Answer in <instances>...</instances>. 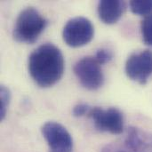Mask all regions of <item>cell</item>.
<instances>
[{
	"label": "cell",
	"mask_w": 152,
	"mask_h": 152,
	"mask_svg": "<svg viewBox=\"0 0 152 152\" xmlns=\"http://www.w3.org/2000/svg\"><path fill=\"white\" fill-rule=\"evenodd\" d=\"M64 58L61 50L47 43L37 47L28 57V72L40 87H50L62 77Z\"/></svg>",
	"instance_id": "cell-1"
},
{
	"label": "cell",
	"mask_w": 152,
	"mask_h": 152,
	"mask_svg": "<svg viewBox=\"0 0 152 152\" xmlns=\"http://www.w3.org/2000/svg\"><path fill=\"white\" fill-rule=\"evenodd\" d=\"M47 20L34 7H28L18 15L14 28L13 37L16 41L32 44L37 40L45 30Z\"/></svg>",
	"instance_id": "cell-2"
},
{
	"label": "cell",
	"mask_w": 152,
	"mask_h": 152,
	"mask_svg": "<svg viewBox=\"0 0 152 152\" xmlns=\"http://www.w3.org/2000/svg\"><path fill=\"white\" fill-rule=\"evenodd\" d=\"M101 152H152V133L129 127L124 136L105 145Z\"/></svg>",
	"instance_id": "cell-3"
},
{
	"label": "cell",
	"mask_w": 152,
	"mask_h": 152,
	"mask_svg": "<svg viewBox=\"0 0 152 152\" xmlns=\"http://www.w3.org/2000/svg\"><path fill=\"white\" fill-rule=\"evenodd\" d=\"M94 28L92 22L85 17L70 19L64 26L62 37L65 43L71 47H80L92 41Z\"/></svg>",
	"instance_id": "cell-4"
},
{
	"label": "cell",
	"mask_w": 152,
	"mask_h": 152,
	"mask_svg": "<svg viewBox=\"0 0 152 152\" xmlns=\"http://www.w3.org/2000/svg\"><path fill=\"white\" fill-rule=\"evenodd\" d=\"M73 70L80 84L88 90H97L103 85L101 64L94 56H86L77 61Z\"/></svg>",
	"instance_id": "cell-5"
},
{
	"label": "cell",
	"mask_w": 152,
	"mask_h": 152,
	"mask_svg": "<svg viewBox=\"0 0 152 152\" xmlns=\"http://www.w3.org/2000/svg\"><path fill=\"white\" fill-rule=\"evenodd\" d=\"M87 116L93 119L95 127L101 132L120 134L124 131V117L117 108L104 110L100 107H94L91 108Z\"/></svg>",
	"instance_id": "cell-6"
},
{
	"label": "cell",
	"mask_w": 152,
	"mask_h": 152,
	"mask_svg": "<svg viewBox=\"0 0 152 152\" xmlns=\"http://www.w3.org/2000/svg\"><path fill=\"white\" fill-rule=\"evenodd\" d=\"M126 73L131 80L145 85L152 76V51L132 53L126 62Z\"/></svg>",
	"instance_id": "cell-7"
},
{
	"label": "cell",
	"mask_w": 152,
	"mask_h": 152,
	"mask_svg": "<svg viewBox=\"0 0 152 152\" xmlns=\"http://www.w3.org/2000/svg\"><path fill=\"white\" fill-rule=\"evenodd\" d=\"M49 146V152H72L73 140L68 130L57 122H47L41 128Z\"/></svg>",
	"instance_id": "cell-8"
},
{
	"label": "cell",
	"mask_w": 152,
	"mask_h": 152,
	"mask_svg": "<svg viewBox=\"0 0 152 152\" xmlns=\"http://www.w3.org/2000/svg\"><path fill=\"white\" fill-rule=\"evenodd\" d=\"M126 10V3L119 0H102L98 4V14L105 24H114Z\"/></svg>",
	"instance_id": "cell-9"
},
{
	"label": "cell",
	"mask_w": 152,
	"mask_h": 152,
	"mask_svg": "<svg viewBox=\"0 0 152 152\" xmlns=\"http://www.w3.org/2000/svg\"><path fill=\"white\" fill-rule=\"evenodd\" d=\"M131 11L139 15H150L152 13V1L134 0L130 2Z\"/></svg>",
	"instance_id": "cell-10"
},
{
	"label": "cell",
	"mask_w": 152,
	"mask_h": 152,
	"mask_svg": "<svg viewBox=\"0 0 152 152\" xmlns=\"http://www.w3.org/2000/svg\"><path fill=\"white\" fill-rule=\"evenodd\" d=\"M141 29L143 42L147 45L152 46V13L144 17L142 21Z\"/></svg>",
	"instance_id": "cell-11"
},
{
	"label": "cell",
	"mask_w": 152,
	"mask_h": 152,
	"mask_svg": "<svg viewBox=\"0 0 152 152\" xmlns=\"http://www.w3.org/2000/svg\"><path fill=\"white\" fill-rule=\"evenodd\" d=\"M11 100V94L9 89L4 86H0V120H3L6 115L7 109Z\"/></svg>",
	"instance_id": "cell-12"
},
{
	"label": "cell",
	"mask_w": 152,
	"mask_h": 152,
	"mask_svg": "<svg viewBox=\"0 0 152 152\" xmlns=\"http://www.w3.org/2000/svg\"><path fill=\"white\" fill-rule=\"evenodd\" d=\"M95 59L98 61V62L102 65V64H105L110 62L112 60L113 54L111 53V51H110L107 48H101L96 52L95 54Z\"/></svg>",
	"instance_id": "cell-13"
},
{
	"label": "cell",
	"mask_w": 152,
	"mask_h": 152,
	"mask_svg": "<svg viewBox=\"0 0 152 152\" xmlns=\"http://www.w3.org/2000/svg\"><path fill=\"white\" fill-rule=\"evenodd\" d=\"M90 110H91V107H89L88 104H86V103H78L73 108L72 114H73L74 117L79 118V117L88 115Z\"/></svg>",
	"instance_id": "cell-14"
}]
</instances>
